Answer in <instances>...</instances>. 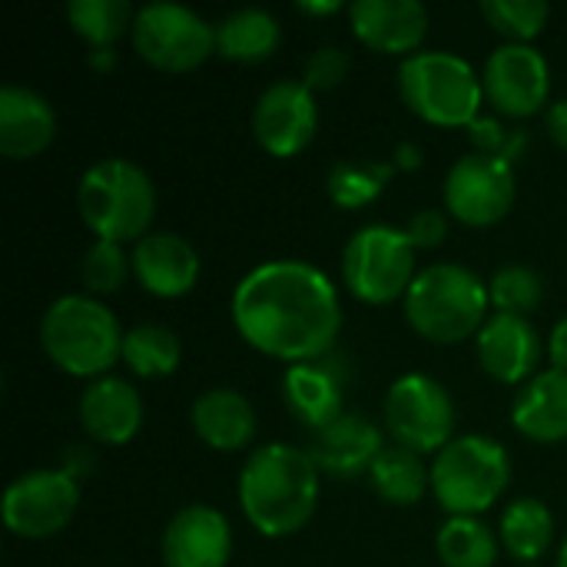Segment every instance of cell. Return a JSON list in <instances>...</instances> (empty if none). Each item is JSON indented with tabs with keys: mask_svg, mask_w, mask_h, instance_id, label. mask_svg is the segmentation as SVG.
I'll use <instances>...</instances> for the list:
<instances>
[{
	"mask_svg": "<svg viewBox=\"0 0 567 567\" xmlns=\"http://www.w3.org/2000/svg\"><path fill=\"white\" fill-rule=\"evenodd\" d=\"M229 312L246 346L289 365L326 359L342 332V302L332 279L302 259L252 266L236 282Z\"/></svg>",
	"mask_w": 567,
	"mask_h": 567,
	"instance_id": "6da1fadb",
	"label": "cell"
},
{
	"mask_svg": "<svg viewBox=\"0 0 567 567\" xmlns=\"http://www.w3.org/2000/svg\"><path fill=\"white\" fill-rule=\"evenodd\" d=\"M319 465L312 462L309 449H296L289 442L259 445L236 482L239 508L246 522L262 538H289L302 532L322 495Z\"/></svg>",
	"mask_w": 567,
	"mask_h": 567,
	"instance_id": "7a4b0ae2",
	"label": "cell"
},
{
	"mask_svg": "<svg viewBox=\"0 0 567 567\" xmlns=\"http://www.w3.org/2000/svg\"><path fill=\"white\" fill-rule=\"evenodd\" d=\"M43 355L73 379H103L123 352V332L113 309L90 292H66L43 309Z\"/></svg>",
	"mask_w": 567,
	"mask_h": 567,
	"instance_id": "3957f363",
	"label": "cell"
},
{
	"mask_svg": "<svg viewBox=\"0 0 567 567\" xmlns=\"http://www.w3.org/2000/svg\"><path fill=\"white\" fill-rule=\"evenodd\" d=\"M405 302L409 326L432 346H458L475 339L488 322V282L462 262H435L419 269Z\"/></svg>",
	"mask_w": 567,
	"mask_h": 567,
	"instance_id": "277c9868",
	"label": "cell"
},
{
	"mask_svg": "<svg viewBox=\"0 0 567 567\" xmlns=\"http://www.w3.org/2000/svg\"><path fill=\"white\" fill-rule=\"evenodd\" d=\"M76 209L96 239L140 243L156 216V186L143 166L123 156H106L86 166L76 183Z\"/></svg>",
	"mask_w": 567,
	"mask_h": 567,
	"instance_id": "5b68a950",
	"label": "cell"
},
{
	"mask_svg": "<svg viewBox=\"0 0 567 567\" xmlns=\"http://www.w3.org/2000/svg\"><path fill=\"white\" fill-rule=\"evenodd\" d=\"M402 103L432 126H472L482 116L485 86L475 66L452 50H419L399 63Z\"/></svg>",
	"mask_w": 567,
	"mask_h": 567,
	"instance_id": "8992f818",
	"label": "cell"
},
{
	"mask_svg": "<svg viewBox=\"0 0 567 567\" xmlns=\"http://www.w3.org/2000/svg\"><path fill=\"white\" fill-rule=\"evenodd\" d=\"M512 485L508 449L488 435L452 439L432 462V495L449 518H478Z\"/></svg>",
	"mask_w": 567,
	"mask_h": 567,
	"instance_id": "52a82bcc",
	"label": "cell"
},
{
	"mask_svg": "<svg viewBox=\"0 0 567 567\" xmlns=\"http://www.w3.org/2000/svg\"><path fill=\"white\" fill-rule=\"evenodd\" d=\"M415 246L405 229L389 223H369L352 233L342 249L346 289L365 306H389L409 296L419 269Z\"/></svg>",
	"mask_w": 567,
	"mask_h": 567,
	"instance_id": "ba28073f",
	"label": "cell"
},
{
	"mask_svg": "<svg viewBox=\"0 0 567 567\" xmlns=\"http://www.w3.org/2000/svg\"><path fill=\"white\" fill-rule=\"evenodd\" d=\"M382 412L395 445L415 455H439L455 439V399L425 372L399 375L385 392Z\"/></svg>",
	"mask_w": 567,
	"mask_h": 567,
	"instance_id": "9c48e42d",
	"label": "cell"
},
{
	"mask_svg": "<svg viewBox=\"0 0 567 567\" xmlns=\"http://www.w3.org/2000/svg\"><path fill=\"white\" fill-rule=\"evenodd\" d=\"M133 47L150 66L163 73H186L206 63L216 50V27L186 3L153 0L136 10Z\"/></svg>",
	"mask_w": 567,
	"mask_h": 567,
	"instance_id": "30bf717a",
	"label": "cell"
},
{
	"mask_svg": "<svg viewBox=\"0 0 567 567\" xmlns=\"http://www.w3.org/2000/svg\"><path fill=\"white\" fill-rule=\"evenodd\" d=\"M3 525L13 538L47 542L80 512V482L63 468H33L3 492Z\"/></svg>",
	"mask_w": 567,
	"mask_h": 567,
	"instance_id": "8fae6325",
	"label": "cell"
},
{
	"mask_svg": "<svg viewBox=\"0 0 567 567\" xmlns=\"http://www.w3.org/2000/svg\"><path fill=\"white\" fill-rule=\"evenodd\" d=\"M515 196H518L515 163L485 153H465L462 159H455L442 186L445 213H452V219L475 229L502 223L512 213Z\"/></svg>",
	"mask_w": 567,
	"mask_h": 567,
	"instance_id": "7c38bea8",
	"label": "cell"
},
{
	"mask_svg": "<svg viewBox=\"0 0 567 567\" xmlns=\"http://www.w3.org/2000/svg\"><path fill=\"white\" fill-rule=\"evenodd\" d=\"M482 86L485 100L508 120H528L551 106V66L532 43L495 47L485 60Z\"/></svg>",
	"mask_w": 567,
	"mask_h": 567,
	"instance_id": "4fadbf2b",
	"label": "cell"
},
{
	"mask_svg": "<svg viewBox=\"0 0 567 567\" xmlns=\"http://www.w3.org/2000/svg\"><path fill=\"white\" fill-rule=\"evenodd\" d=\"M319 130L316 93L302 80L269 83L252 106V136L256 143L279 159L299 156Z\"/></svg>",
	"mask_w": 567,
	"mask_h": 567,
	"instance_id": "5bb4252c",
	"label": "cell"
},
{
	"mask_svg": "<svg viewBox=\"0 0 567 567\" xmlns=\"http://www.w3.org/2000/svg\"><path fill=\"white\" fill-rule=\"evenodd\" d=\"M475 352L488 379L502 385H525L538 375L545 349L532 319L495 312L475 336Z\"/></svg>",
	"mask_w": 567,
	"mask_h": 567,
	"instance_id": "9a60e30c",
	"label": "cell"
},
{
	"mask_svg": "<svg viewBox=\"0 0 567 567\" xmlns=\"http://www.w3.org/2000/svg\"><path fill=\"white\" fill-rule=\"evenodd\" d=\"M166 567H226L233 558V528L213 505L179 508L159 542Z\"/></svg>",
	"mask_w": 567,
	"mask_h": 567,
	"instance_id": "2e32d148",
	"label": "cell"
},
{
	"mask_svg": "<svg viewBox=\"0 0 567 567\" xmlns=\"http://www.w3.org/2000/svg\"><path fill=\"white\" fill-rule=\"evenodd\" d=\"M349 23L359 43L385 56H412L429 37V10L419 0H355Z\"/></svg>",
	"mask_w": 567,
	"mask_h": 567,
	"instance_id": "e0dca14e",
	"label": "cell"
},
{
	"mask_svg": "<svg viewBox=\"0 0 567 567\" xmlns=\"http://www.w3.org/2000/svg\"><path fill=\"white\" fill-rule=\"evenodd\" d=\"M133 276L156 299H179L199 282V252L169 229H153L133 246Z\"/></svg>",
	"mask_w": 567,
	"mask_h": 567,
	"instance_id": "ac0fdd59",
	"label": "cell"
},
{
	"mask_svg": "<svg viewBox=\"0 0 567 567\" xmlns=\"http://www.w3.org/2000/svg\"><path fill=\"white\" fill-rule=\"evenodd\" d=\"M382 452H385L382 432L359 412L339 415L329 429L316 432L309 445V455L319 465V472L346 482L369 475Z\"/></svg>",
	"mask_w": 567,
	"mask_h": 567,
	"instance_id": "d6986e66",
	"label": "cell"
},
{
	"mask_svg": "<svg viewBox=\"0 0 567 567\" xmlns=\"http://www.w3.org/2000/svg\"><path fill=\"white\" fill-rule=\"evenodd\" d=\"M83 432L100 445H126L143 425V399L133 382L120 375L93 379L76 405Z\"/></svg>",
	"mask_w": 567,
	"mask_h": 567,
	"instance_id": "ffe728a7",
	"label": "cell"
},
{
	"mask_svg": "<svg viewBox=\"0 0 567 567\" xmlns=\"http://www.w3.org/2000/svg\"><path fill=\"white\" fill-rule=\"evenodd\" d=\"M56 136V113L50 100L30 86H0V156L33 159Z\"/></svg>",
	"mask_w": 567,
	"mask_h": 567,
	"instance_id": "44dd1931",
	"label": "cell"
},
{
	"mask_svg": "<svg viewBox=\"0 0 567 567\" xmlns=\"http://www.w3.org/2000/svg\"><path fill=\"white\" fill-rule=\"evenodd\" d=\"M346 375L326 359L289 365L282 375V402L286 409L316 432L329 429L339 415H346Z\"/></svg>",
	"mask_w": 567,
	"mask_h": 567,
	"instance_id": "7402d4cb",
	"label": "cell"
},
{
	"mask_svg": "<svg viewBox=\"0 0 567 567\" xmlns=\"http://www.w3.org/2000/svg\"><path fill=\"white\" fill-rule=\"evenodd\" d=\"M193 432L213 452H239L256 439V409L239 389H206L189 409Z\"/></svg>",
	"mask_w": 567,
	"mask_h": 567,
	"instance_id": "603a6c76",
	"label": "cell"
},
{
	"mask_svg": "<svg viewBox=\"0 0 567 567\" xmlns=\"http://www.w3.org/2000/svg\"><path fill=\"white\" fill-rule=\"evenodd\" d=\"M512 425L538 445L567 442V372H538L512 402Z\"/></svg>",
	"mask_w": 567,
	"mask_h": 567,
	"instance_id": "cb8c5ba5",
	"label": "cell"
},
{
	"mask_svg": "<svg viewBox=\"0 0 567 567\" xmlns=\"http://www.w3.org/2000/svg\"><path fill=\"white\" fill-rule=\"evenodd\" d=\"M282 27L262 7L229 10L216 23V53L233 63H262L279 50Z\"/></svg>",
	"mask_w": 567,
	"mask_h": 567,
	"instance_id": "d4e9b609",
	"label": "cell"
},
{
	"mask_svg": "<svg viewBox=\"0 0 567 567\" xmlns=\"http://www.w3.org/2000/svg\"><path fill=\"white\" fill-rule=\"evenodd\" d=\"M498 538L515 561L535 565L555 545V515L542 498H518L505 508Z\"/></svg>",
	"mask_w": 567,
	"mask_h": 567,
	"instance_id": "484cf974",
	"label": "cell"
},
{
	"mask_svg": "<svg viewBox=\"0 0 567 567\" xmlns=\"http://www.w3.org/2000/svg\"><path fill=\"white\" fill-rule=\"evenodd\" d=\"M372 492L399 508H412L425 498L432 488V468H425L422 455L402 449V445H385V452L375 458L372 472L365 475Z\"/></svg>",
	"mask_w": 567,
	"mask_h": 567,
	"instance_id": "4316f807",
	"label": "cell"
},
{
	"mask_svg": "<svg viewBox=\"0 0 567 567\" xmlns=\"http://www.w3.org/2000/svg\"><path fill=\"white\" fill-rule=\"evenodd\" d=\"M120 359L126 369L140 379H166L183 362V342L173 329L143 322L123 332V352Z\"/></svg>",
	"mask_w": 567,
	"mask_h": 567,
	"instance_id": "83f0119b",
	"label": "cell"
},
{
	"mask_svg": "<svg viewBox=\"0 0 567 567\" xmlns=\"http://www.w3.org/2000/svg\"><path fill=\"white\" fill-rule=\"evenodd\" d=\"M395 173L392 159H339L326 176V189L339 209H365L385 193Z\"/></svg>",
	"mask_w": 567,
	"mask_h": 567,
	"instance_id": "f1b7e54d",
	"label": "cell"
},
{
	"mask_svg": "<svg viewBox=\"0 0 567 567\" xmlns=\"http://www.w3.org/2000/svg\"><path fill=\"white\" fill-rule=\"evenodd\" d=\"M435 551L442 567H495L502 538L482 518H445Z\"/></svg>",
	"mask_w": 567,
	"mask_h": 567,
	"instance_id": "f546056e",
	"label": "cell"
},
{
	"mask_svg": "<svg viewBox=\"0 0 567 567\" xmlns=\"http://www.w3.org/2000/svg\"><path fill=\"white\" fill-rule=\"evenodd\" d=\"M66 20L93 50H110L126 30H133L136 10L126 0H70Z\"/></svg>",
	"mask_w": 567,
	"mask_h": 567,
	"instance_id": "4dcf8cb0",
	"label": "cell"
},
{
	"mask_svg": "<svg viewBox=\"0 0 567 567\" xmlns=\"http://www.w3.org/2000/svg\"><path fill=\"white\" fill-rule=\"evenodd\" d=\"M488 299L495 312L528 319L545 302V279L532 266L508 262L488 279Z\"/></svg>",
	"mask_w": 567,
	"mask_h": 567,
	"instance_id": "1f68e13d",
	"label": "cell"
},
{
	"mask_svg": "<svg viewBox=\"0 0 567 567\" xmlns=\"http://www.w3.org/2000/svg\"><path fill=\"white\" fill-rule=\"evenodd\" d=\"M130 272H133V256H126L123 243L96 239L80 259V279H83L86 292L96 299L120 292L126 286Z\"/></svg>",
	"mask_w": 567,
	"mask_h": 567,
	"instance_id": "d6a6232c",
	"label": "cell"
},
{
	"mask_svg": "<svg viewBox=\"0 0 567 567\" xmlns=\"http://www.w3.org/2000/svg\"><path fill=\"white\" fill-rule=\"evenodd\" d=\"M482 17L508 37V43H532L545 30L551 7L545 0H485Z\"/></svg>",
	"mask_w": 567,
	"mask_h": 567,
	"instance_id": "836d02e7",
	"label": "cell"
},
{
	"mask_svg": "<svg viewBox=\"0 0 567 567\" xmlns=\"http://www.w3.org/2000/svg\"><path fill=\"white\" fill-rule=\"evenodd\" d=\"M468 143L475 146V153H485V156H498V159H508V163H518L532 143V136L522 130V126H505L498 116H478L472 126H468Z\"/></svg>",
	"mask_w": 567,
	"mask_h": 567,
	"instance_id": "e575fe53",
	"label": "cell"
},
{
	"mask_svg": "<svg viewBox=\"0 0 567 567\" xmlns=\"http://www.w3.org/2000/svg\"><path fill=\"white\" fill-rule=\"evenodd\" d=\"M352 70V56L336 47V43H326L319 50L309 53L306 66H302V83L312 90V93H322V90H336Z\"/></svg>",
	"mask_w": 567,
	"mask_h": 567,
	"instance_id": "d590c367",
	"label": "cell"
},
{
	"mask_svg": "<svg viewBox=\"0 0 567 567\" xmlns=\"http://www.w3.org/2000/svg\"><path fill=\"white\" fill-rule=\"evenodd\" d=\"M405 233H409V239H412L415 249H435V246H442L445 236H449V213H445V209H435V206L419 209V213L409 219Z\"/></svg>",
	"mask_w": 567,
	"mask_h": 567,
	"instance_id": "8d00e7d4",
	"label": "cell"
},
{
	"mask_svg": "<svg viewBox=\"0 0 567 567\" xmlns=\"http://www.w3.org/2000/svg\"><path fill=\"white\" fill-rule=\"evenodd\" d=\"M545 130H548L555 146L567 150V96L551 100V106L545 110Z\"/></svg>",
	"mask_w": 567,
	"mask_h": 567,
	"instance_id": "74e56055",
	"label": "cell"
},
{
	"mask_svg": "<svg viewBox=\"0 0 567 567\" xmlns=\"http://www.w3.org/2000/svg\"><path fill=\"white\" fill-rule=\"evenodd\" d=\"M548 359H551V369L567 372V316L558 319V326L548 336Z\"/></svg>",
	"mask_w": 567,
	"mask_h": 567,
	"instance_id": "f35d334b",
	"label": "cell"
},
{
	"mask_svg": "<svg viewBox=\"0 0 567 567\" xmlns=\"http://www.w3.org/2000/svg\"><path fill=\"white\" fill-rule=\"evenodd\" d=\"M392 163H395V169L399 173H415L422 163H425V153H422V146L419 143H399L395 150H392V156H389Z\"/></svg>",
	"mask_w": 567,
	"mask_h": 567,
	"instance_id": "ab89813d",
	"label": "cell"
},
{
	"mask_svg": "<svg viewBox=\"0 0 567 567\" xmlns=\"http://www.w3.org/2000/svg\"><path fill=\"white\" fill-rule=\"evenodd\" d=\"M60 468H63V472H70L76 482H80V478H86V472L93 468V455H90V449H70Z\"/></svg>",
	"mask_w": 567,
	"mask_h": 567,
	"instance_id": "60d3db41",
	"label": "cell"
},
{
	"mask_svg": "<svg viewBox=\"0 0 567 567\" xmlns=\"http://www.w3.org/2000/svg\"><path fill=\"white\" fill-rule=\"evenodd\" d=\"M299 10L312 17H332L342 10V0H299Z\"/></svg>",
	"mask_w": 567,
	"mask_h": 567,
	"instance_id": "b9f144b4",
	"label": "cell"
},
{
	"mask_svg": "<svg viewBox=\"0 0 567 567\" xmlns=\"http://www.w3.org/2000/svg\"><path fill=\"white\" fill-rule=\"evenodd\" d=\"M90 66H93V70H100V73L113 70V66H116V53H113V47H110V50H90Z\"/></svg>",
	"mask_w": 567,
	"mask_h": 567,
	"instance_id": "7bdbcfd3",
	"label": "cell"
},
{
	"mask_svg": "<svg viewBox=\"0 0 567 567\" xmlns=\"http://www.w3.org/2000/svg\"><path fill=\"white\" fill-rule=\"evenodd\" d=\"M558 567H567V538L561 542V548H558Z\"/></svg>",
	"mask_w": 567,
	"mask_h": 567,
	"instance_id": "ee69618b",
	"label": "cell"
}]
</instances>
